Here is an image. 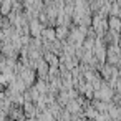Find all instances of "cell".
Wrapping results in <instances>:
<instances>
[{
    "mask_svg": "<svg viewBox=\"0 0 121 121\" xmlns=\"http://www.w3.org/2000/svg\"><path fill=\"white\" fill-rule=\"evenodd\" d=\"M109 15H116V17H121V7H119V5H118L116 2H111Z\"/></svg>",
    "mask_w": 121,
    "mask_h": 121,
    "instance_id": "cell-10",
    "label": "cell"
},
{
    "mask_svg": "<svg viewBox=\"0 0 121 121\" xmlns=\"http://www.w3.org/2000/svg\"><path fill=\"white\" fill-rule=\"evenodd\" d=\"M22 109H23V114H25V118L35 119V114H37V104H35L33 101H23V104H22Z\"/></svg>",
    "mask_w": 121,
    "mask_h": 121,
    "instance_id": "cell-3",
    "label": "cell"
},
{
    "mask_svg": "<svg viewBox=\"0 0 121 121\" xmlns=\"http://www.w3.org/2000/svg\"><path fill=\"white\" fill-rule=\"evenodd\" d=\"M50 2H52V0H43V4H45V5H47V4H50Z\"/></svg>",
    "mask_w": 121,
    "mask_h": 121,
    "instance_id": "cell-11",
    "label": "cell"
},
{
    "mask_svg": "<svg viewBox=\"0 0 121 121\" xmlns=\"http://www.w3.org/2000/svg\"><path fill=\"white\" fill-rule=\"evenodd\" d=\"M40 38H42V40H47V42L55 40V38H56V35H55V27H43Z\"/></svg>",
    "mask_w": 121,
    "mask_h": 121,
    "instance_id": "cell-8",
    "label": "cell"
},
{
    "mask_svg": "<svg viewBox=\"0 0 121 121\" xmlns=\"http://www.w3.org/2000/svg\"><path fill=\"white\" fill-rule=\"evenodd\" d=\"M10 12H12V0H2L0 2V13L7 17Z\"/></svg>",
    "mask_w": 121,
    "mask_h": 121,
    "instance_id": "cell-9",
    "label": "cell"
},
{
    "mask_svg": "<svg viewBox=\"0 0 121 121\" xmlns=\"http://www.w3.org/2000/svg\"><path fill=\"white\" fill-rule=\"evenodd\" d=\"M68 33H70V25H55V35H56V40H66L68 38Z\"/></svg>",
    "mask_w": 121,
    "mask_h": 121,
    "instance_id": "cell-5",
    "label": "cell"
},
{
    "mask_svg": "<svg viewBox=\"0 0 121 121\" xmlns=\"http://www.w3.org/2000/svg\"><path fill=\"white\" fill-rule=\"evenodd\" d=\"M42 28L43 25L40 23L38 18H32L28 22V30H30V37H40L42 35Z\"/></svg>",
    "mask_w": 121,
    "mask_h": 121,
    "instance_id": "cell-4",
    "label": "cell"
},
{
    "mask_svg": "<svg viewBox=\"0 0 121 121\" xmlns=\"http://www.w3.org/2000/svg\"><path fill=\"white\" fill-rule=\"evenodd\" d=\"M17 76H20V78L23 80V83L27 85V88H28V86H32V85L37 81V71H35L33 68H30L28 65H23V66L18 70Z\"/></svg>",
    "mask_w": 121,
    "mask_h": 121,
    "instance_id": "cell-1",
    "label": "cell"
},
{
    "mask_svg": "<svg viewBox=\"0 0 121 121\" xmlns=\"http://www.w3.org/2000/svg\"><path fill=\"white\" fill-rule=\"evenodd\" d=\"M108 28H111L114 32H121V17L108 15Z\"/></svg>",
    "mask_w": 121,
    "mask_h": 121,
    "instance_id": "cell-7",
    "label": "cell"
},
{
    "mask_svg": "<svg viewBox=\"0 0 121 121\" xmlns=\"http://www.w3.org/2000/svg\"><path fill=\"white\" fill-rule=\"evenodd\" d=\"M119 52L121 48L116 45H106V63L109 65H118L119 63Z\"/></svg>",
    "mask_w": 121,
    "mask_h": 121,
    "instance_id": "cell-2",
    "label": "cell"
},
{
    "mask_svg": "<svg viewBox=\"0 0 121 121\" xmlns=\"http://www.w3.org/2000/svg\"><path fill=\"white\" fill-rule=\"evenodd\" d=\"M43 60H45L50 66H58V65H60L58 55H56V53H53V52H48V50H45V52H43Z\"/></svg>",
    "mask_w": 121,
    "mask_h": 121,
    "instance_id": "cell-6",
    "label": "cell"
}]
</instances>
